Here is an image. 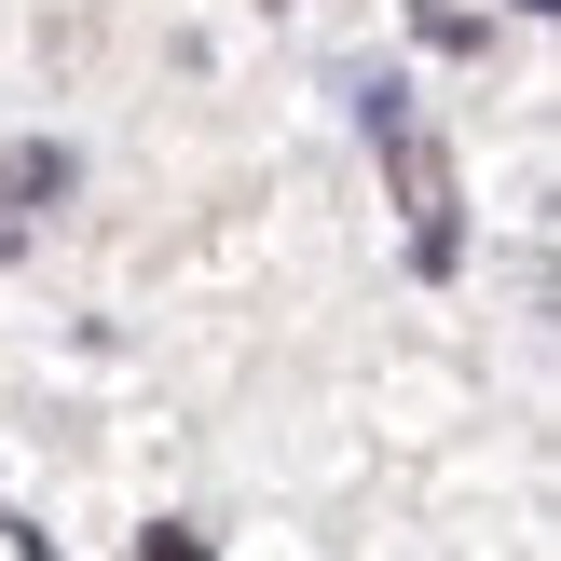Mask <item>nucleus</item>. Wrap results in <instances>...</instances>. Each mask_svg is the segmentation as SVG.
<instances>
[{"instance_id": "obj_1", "label": "nucleus", "mask_w": 561, "mask_h": 561, "mask_svg": "<svg viewBox=\"0 0 561 561\" xmlns=\"http://www.w3.org/2000/svg\"><path fill=\"white\" fill-rule=\"evenodd\" d=\"M356 110H370V151L398 164V206H411V247H425V274H453V261H466V219H453L466 192H453V151L425 137V110H411L398 82H370Z\"/></svg>"}, {"instance_id": "obj_2", "label": "nucleus", "mask_w": 561, "mask_h": 561, "mask_svg": "<svg viewBox=\"0 0 561 561\" xmlns=\"http://www.w3.org/2000/svg\"><path fill=\"white\" fill-rule=\"evenodd\" d=\"M69 192V151H0V261L27 247V206H55Z\"/></svg>"}, {"instance_id": "obj_3", "label": "nucleus", "mask_w": 561, "mask_h": 561, "mask_svg": "<svg viewBox=\"0 0 561 561\" xmlns=\"http://www.w3.org/2000/svg\"><path fill=\"white\" fill-rule=\"evenodd\" d=\"M137 561H206V535H192V520H164V535H137Z\"/></svg>"}]
</instances>
